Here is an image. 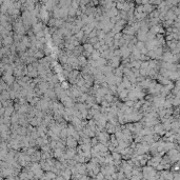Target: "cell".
<instances>
[{
	"instance_id": "obj_6",
	"label": "cell",
	"mask_w": 180,
	"mask_h": 180,
	"mask_svg": "<svg viewBox=\"0 0 180 180\" xmlns=\"http://www.w3.org/2000/svg\"><path fill=\"white\" fill-rule=\"evenodd\" d=\"M65 144L69 146V148H75L77 146V140L70 136L67 137V139L65 140Z\"/></svg>"
},
{
	"instance_id": "obj_9",
	"label": "cell",
	"mask_w": 180,
	"mask_h": 180,
	"mask_svg": "<svg viewBox=\"0 0 180 180\" xmlns=\"http://www.w3.org/2000/svg\"><path fill=\"white\" fill-rule=\"evenodd\" d=\"M78 61H79V65H80V67H85L87 65V62H89V59L85 57V56L81 55L78 57Z\"/></svg>"
},
{
	"instance_id": "obj_8",
	"label": "cell",
	"mask_w": 180,
	"mask_h": 180,
	"mask_svg": "<svg viewBox=\"0 0 180 180\" xmlns=\"http://www.w3.org/2000/svg\"><path fill=\"white\" fill-rule=\"evenodd\" d=\"M146 38H148V34H146V32L141 31V30H139V31L137 32V39H138L139 41L143 42L144 40H146Z\"/></svg>"
},
{
	"instance_id": "obj_10",
	"label": "cell",
	"mask_w": 180,
	"mask_h": 180,
	"mask_svg": "<svg viewBox=\"0 0 180 180\" xmlns=\"http://www.w3.org/2000/svg\"><path fill=\"white\" fill-rule=\"evenodd\" d=\"M83 49H84V52L89 53V54H91V55H92V53L94 52V47L91 43H84Z\"/></svg>"
},
{
	"instance_id": "obj_4",
	"label": "cell",
	"mask_w": 180,
	"mask_h": 180,
	"mask_svg": "<svg viewBox=\"0 0 180 180\" xmlns=\"http://www.w3.org/2000/svg\"><path fill=\"white\" fill-rule=\"evenodd\" d=\"M44 23L42 22V21H39L37 24H35V25L33 26L32 27V31L34 32V34H38V33H40V32H42V31H44Z\"/></svg>"
},
{
	"instance_id": "obj_2",
	"label": "cell",
	"mask_w": 180,
	"mask_h": 180,
	"mask_svg": "<svg viewBox=\"0 0 180 180\" xmlns=\"http://www.w3.org/2000/svg\"><path fill=\"white\" fill-rule=\"evenodd\" d=\"M2 80H4L9 87H12L13 84L16 82L15 81V76L11 75V74H2Z\"/></svg>"
},
{
	"instance_id": "obj_5",
	"label": "cell",
	"mask_w": 180,
	"mask_h": 180,
	"mask_svg": "<svg viewBox=\"0 0 180 180\" xmlns=\"http://www.w3.org/2000/svg\"><path fill=\"white\" fill-rule=\"evenodd\" d=\"M136 32H137L136 30L134 29L132 25H130V24H128V25L124 27V30L122 31V33H123L124 35H128V36H134Z\"/></svg>"
},
{
	"instance_id": "obj_7",
	"label": "cell",
	"mask_w": 180,
	"mask_h": 180,
	"mask_svg": "<svg viewBox=\"0 0 180 180\" xmlns=\"http://www.w3.org/2000/svg\"><path fill=\"white\" fill-rule=\"evenodd\" d=\"M117 131H118V130H117L116 125L112 124L110 122L106 123V125H105V132H108L109 134H116Z\"/></svg>"
},
{
	"instance_id": "obj_1",
	"label": "cell",
	"mask_w": 180,
	"mask_h": 180,
	"mask_svg": "<svg viewBox=\"0 0 180 180\" xmlns=\"http://www.w3.org/2000/svg\"><path fill=\"white\" fill-rule=\"evenodd\" d=\"M121 57H116V56H114L110 60H108V65H110L111 67H113L114 70L117 69V67H120V60H121Z\"/></svg>"
},
{
	"instance_id": "obj_11",
	"label": "cell",
	"mask_w": 180,
	"mask_h": 180,
	"mask_svg": "<svg viewBox=\"0 0 180 180\" xmlns=\"http://www.w3.org/2000/svg\"><path fill=\"white\" fill-rule=\"evenodd\" d=\"M105 37H106V33H105L104 31H98V30H97V38L99 39V41L104 40Z\"/></svg>"
},
{
	"instance_id": "obj_12",
	"label": "cell",
	"mask_w": 180,
	"mask_h": 180,
	"mask_svg": "<svg viewBox=\"0 0 180 180\" xmlns=\"http://www.w3.org/2000/svg\"><path fill=\"white\" fill-rule=\"evenodd\" d=\"M75 36H76V38H77V39H78V40L80 41V42H81L82 39H83L84 36H85V34H84V32L81 30V31H80V32H79L78 34H76Z\"/></svg>"
},
{
	"instance_id": "obj_13",
	"label": "cell",
	"mask_w": 180,
	"mask_h": 180,
	"mask_svg": "<svg viewBox=\"0 0 180 180\" xmlns=\"http://www.w3.org/2000/svg\"><path fill=\"white\" fill-rule=\"evenodd\" d=\"M75 154V148H69L67 150V157H73Z\"/></svg>"
},
{
	"instance_id": "obj_3",
	"label": "cell",
	"mask_w": 180,
	"mask_h": 180,
	"mask_svg": "<svg viewBox=\"0 0 180 180\" xmlns=\"http://www.w3.org/2000/svg\"><path fill=\"white\" fill-rule=\"evenodd\" d=\"M80 75V73L78 72V71H72V72L70 73V76H69V82L70 83H72L73 85H75L76 82H77V79H78V76Z\"/></svg>"
}]
</instances>
